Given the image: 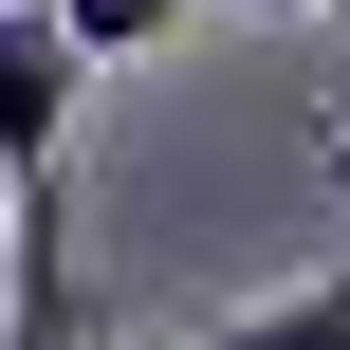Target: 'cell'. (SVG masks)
<instances>
[{
	"mask_svg": "<svg viewBox=\"0 0 350 350\" xmlns=\"http://www.w3.org/2000/svg\"><path fill=\"white\" fill-rule=\"evenodd\" d=\"M74 18L55 0H0V185H18V350H55V129H74Z\"/></svg>",
	"mask_w": 350,
	"mask_h": 350,
	"instance_id": "1",
	"label": "cell"
},
{
	"mask_svg": "<svg viewBox=\"0 0 350 350\" xmlns=\"http://www.w3.org/2000/svg\"><path fill=\"white\" fill-rule=\"evenodd\" d=\"M203 350H350V258H332V277H295V295H258V314H221Z\"/></svg>",
	"mask_w": 350,
	"mask_h": 350,
	"instance_id": "2",
	"label": "cell"
},
{
	"mask_svg": "<svg viewBox=\"0 0 350 350\" xmlns=\"http://www.w3.org/2000/svg\"><path fill=\"white\" fill-rule=\"evenodd\" d=\"M55 18H74V55L111 74V55H166V37L203 18V0H55Z\"/></svg>",
	"mask_w": 350,
	"mask_h": 350,
	"instance_id": "3",
	"label": "cell"
},
{
	"mask_svg": "<svg viewBox=\"0 0 350 350\" xmlns=\"http://www.w3.org/2000/svg\"><path fill=\"white\" fill-rule=\"evenodd\" d=\"M0 332H18V185H0Z\"/></svg>",
	"mask_w": 350,
	"mask_h": 350,
	"instance_id": "4",
	"label": "cell"
},
{
	"mask_svg": "<svg viewBox=\"0 0 350 350\" xmlns=\"http://www.w3.org/2000/svg\"><path fill=\"white\" fill-rule=\"evenodd\" d=\"M332 148H350V111H332Z\"/></svg>",
	"mask_w": 350,
	"mask_h": 350,
	"instance_id": "5",
	"label": "cell"
},
{
	"mask_svg": "<svg viewBox=\"0 0 350 350\" xmlns=\"http://www.w3.org/2000/svg\"><path fill=\"white\" fill-rule=\"evenodd\" d=\"M332 18H350V0H332Z\"/></svg>",
	"mask_w": 350,
	"mask_h": 350,
	"instance_id": "6",
	"label": "cell"
}]
</instances>
